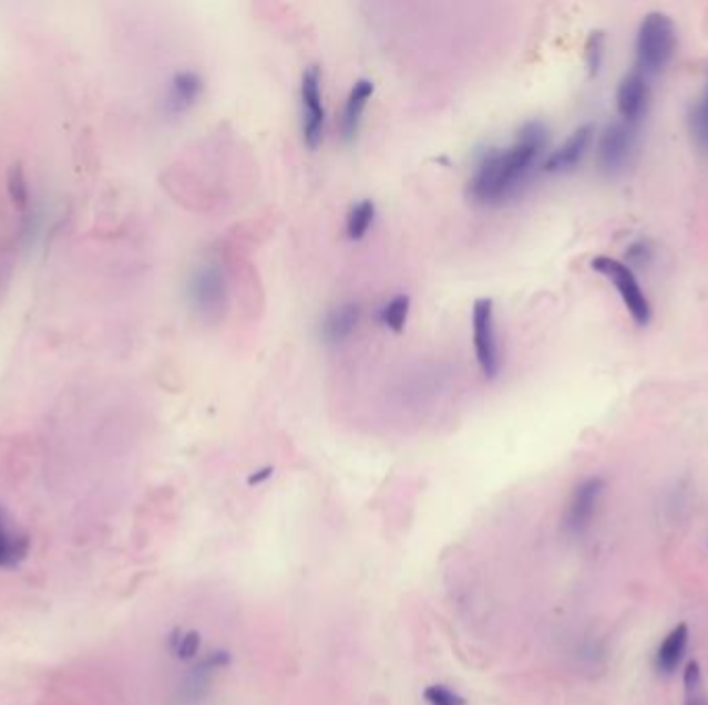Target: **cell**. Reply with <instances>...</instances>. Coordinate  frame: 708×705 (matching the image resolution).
I'll return each mask as SVG.
<instances>
[{
  "instance_id": "3",
  "label": "cell",
  "mask_w": 708,
  "mask_h": 705,
  "mask_svg": "<svg viewBox=\"0 0 708 705\" xmlns=\"http://www.w3.org/2000/svg\"><path fill=\"white\" fill-rule=\"evenodd\" d=\"M591 267L614 283V288L617 290L619 298H622L624 307L628 309L629 317L634 319V323L640 325V328H646L650 323V319H653V307H650V302L646 298L645 290L640 288V282H638L634 269L628 263L614 259V257H607V255L595 257L591 261Z\"/></svg>"
},
{
  "instance_id": "23",
  "label": "cell",
  "mask_w": 708,
  "mask_h": 705,
  "mask_svg": "<svg viewBox=\"0 0 708 705\" xmlns=\"http://www.w3.org/2000/svg\"><path fill=\"white\" fill-rule=\"evenodd\" d=\"M427 705H469V699L448 685H431L423 691Z\"/></svg>"
},
{
  "instance_id": "10",
  "label": "cell",
  "mask_w": 708,
  "mask_h": 705,
  "mask_svg": "<svg viewBox=\"0 0 708 705\" xmlns=\"http://www.w3.org/2000/svg\"><path fill=\"white\" fill-rule=\"evenodd\" d=\"M593 139H595V126L591 125V123L574 128L566 142L562 143L560 147H555L550 156L541 162L543 173H572L574 168H578V164L588 154Z\"/></svg>"
},
{
  "instance_id": "24",
  "label": "cell",
  "mask_w": 708,
  "mask_h": 705,
  "mask_svg": "<svg viewBox=\"0 0 708 705\" xmlns=\"http://www.w3.org/2000/svg\"><path fill=\"white\" fill-rule=\"evenodd\" d=\"M684 687H686V693L702 690V673H700L698 662H688V666L684 671Z\"/></svg>"
},
{
  "instance_id": "19",
  "label": "cell",
  "mask_w": 708,
  "mask_h": 705,
  "mask_svg": "<svg viewBox=\"0 0 708 705\" xmlns=\"http://www.w3.org/2000/svg\"><path fill=\"white\" fill-rule=\"evenodd\" d=\"M376 220V204L371 199H362L352 205L348 211L347 235L350 240H361L369 232L371 224Z\"/></svg>"
},
{
  "instance_id": "1",
  "label": "cell",
  "mask_w": 708,
  "mask_h": 705,
  "mask_svg": "<svg viewBox=\"0 0 708 705\" xmlns=\"http://www.w3.org/2000/svg\"><path fill=\"white\" fill-rule=\"evenodd\" d=\"M547 143V126L541 121H529L520 126L507 147L483 149L466 188L472 204L495 207L516 197L545 156Z\"/></svg>"
},
{
  "instance_id": "9",
  "label": "cell",
  "mask_w": 708,
  "mask_h": 705,
  "mask_svg": "<svg viewBox=\"0 0 708 705\" xmlns=\"http://www.w3.org/2000/svg\"><path fill=\"white\" fill-rule=\"evenodd\" d=\"M636 131L638 126L628 125L624 121L612 123L603 131L597 145L598 168L603 173L614 176L628 166L636 149Z\"/></svg>"
},
{
  "instance_id": "6",
  "label": "cell",
  "mask_w": 708,
  "mask_h": 705,
  "mask_svg": "<svg viewBox=\"0 0 708 705\" xmlns=\"http://www.w3.org/2000/svg\"><path fill=\"white\" fill-rule=\"evenodd\" d=\"M230 662H233L230 654H226L222 650L207 652V656L191 662L189 668L183 674L178 690H176L178 702L183 705H197L199 702H204L214 681H216V676L226 666H230Z\"/></svg>"
},
{
  "instance_id": "13",
  "label": "cell",
  "mask_w": 708,
  "mask_h": 705,
  "mask_svg": "<svg viewBox=\"0 0 708 705\" xmlns=\"http://www.w3.org/2000/svg\"><path fill=\"white\" fill-rule=\"evenodd\" d=\"M361 323V307L357 302H342L330 309L319 321V338L328 345L347 342Z\"/></svg>"
},
{
  "instance_id": "11",
  "label": "cell",
  "mask_w": 708,
  "mask_h": 705,
  "mask_svg": "<svg viewBox=\"0 0 708 705\" xmlns=\"http://www.w3.org/2000/svg\"><path fill=\"white\" fill-rule=\"evenodd\" d=\"M648 102H650V79L646 77L645 73L632 69L628 75H624V79L619 81V87L615 94V104L622 121L628 125L638 126L648 111Z\"/></svg>"
},
{
  "instance_id": "4",
  "label": "cell",
  "mask_w": 708,
  "mask_h": 705,
  "mask_svg": "<svg viewBox=\"0 0 708 705\" xmlns=\"http://www.w3.org/2000/svg\"><path fill=\"white\" fill-rule=\"evenodd\" d=\"M226 278L218 263L205 261L191 271L187 282V300L191 311L204 321L220 319L226 309Z\"/></svg>"
},
{
  "instance_id": "14",
  "label": "cell",
  "mask_w": 708,
  "mask_h": 705,
  "mask_svg": "<svg viewBox=\"0 0 708 705\" xmlns=\"http://www.w3.org/2000/svg\"><path fill=\"white\" fill-rule=\"evenodd\" d=\"M373 92H376V85L371 79H359L350 87L345 112H342V121H340V131H342L345 142H355L359 126H361L362 112L367 108Z\"/></svg>"
},
{
  "instance_id": "21",
  "label": "cell",
  "mask_w": 708,
  "mask_h": 705,
  "mask_svg": "<svg viewBox=\"0 0 708 705\" xmlns=\"http://www.w3.org/2000/svg\"><path fill=\"white\" fill-rule=\"evenodd\" d=\"M7 188H9V197H11L13 205L23 211L30 204V187H28V178H25L21 164L11 166L9 178H7Z\"/></svg>"
},
{
  "instance_id": "7",
  "label": "cell",
  "mask_w": 708,
  "mask_h": 705,
  "mask_svg": "<svg viewBox=\"0 0 708 705\" xmlns=\"http://www.w3.org/2000/svg\"><path fill=\"white\" fill-rule=\"evenodd\" d=\"M300 106H302V142L309 149H317L324 139L326 111L321 95V73L311 64L300 79Z\"/></svg>"
},
{
  "instance_id": "18",
  "label": "cell",
  "mask_w": 708,
  "mask_h": 705,
  "mask_svg": "<svg viewBox=\"0 0 708 705\" xmlns=\"http://www.w3.org/2000/svg\"><path fill=\"white\" fill-rule=\"evenodd\" d=\"M688 126H690L694 143L708 154V73L705 87L688 114Z\"/></svg>"
},
{
  "instance_id": "12",
  "label": "cell",
  "mask_w": 708,
  "mask_h": 705,
  "mask_svg": "<svg viewBox=\"0 0 708 705\" xmlns=\"http://www.w3.org/2000/svg\"><path fill=\"white\" fill-rule=\"evenodd\" d=\"M204 94V79L195 71L174 73L164 95V111L171 116H181L189 112Z\"/></svg>"
},
{
  "instance_id": "8",
  "label": "cell",
  "mask_w": 708,
  "mask_h": 705,
  "mask_svg": "<svg viewBox=\"0 0 708 705\" xmlns=\"http://www.w3.org/2000/svg\"><path fill=\"white\" fill-rule=\"evenodd\" d=\"M603 490H605V483L598 476L584 478L583 483L576 485V488L572 490L564 518H562V526H564V532L567 536L576 538V536H583L591 528L593 519L597 516Z\"/></svg>"
},
{
  "instance_id": "20",
  "label": "cell",
  "mask_w": 708,
  "mask_h": 705,
  "mask_svg": "<svg viewBox=\"0 0 708 705\" xmlns=\"http://www.w3.org/2000/svg\"><path fill=\"white\" fill-rule=\"evenodd\" d=\"M410 313V297L407 294H398L393 297L390 302H386L379 311V323L388 330H392L393 333H400L407 325V319Z\"/></svg>"
},
{
  "instance_id": "17",
  "label": "cell",
  "mask_w": 708,
  "mask_h": 705,
  "mask_svg": "<svg viewBox=\"0 0 708 705\" xmlns=\"http://www.w3.org/2000/svg\"><path fill=\"white\" fill-rule=\"evenodd\" d=\"M202 633L199 631H193V629H176L173 635L168 637V652L173 654L174 659L181 660V662H195L199 659V652H202Z\"/></svg>"
},
{
  "instance_id": "16",
  "label": "cell",
  "mask_w": 708,
  "mask_h": 705,
  "mask_svg": "<svg viewBox=\"0 0 708 705\" xmlns=\"http://www.w3.org/2000/svg\"><path fill=\"white\" fill-rule=\"evenodd\" d=\"M688 642H690V631L686 623H679L677 628L671 629L657 650V659H655L657 671L667 676L676 673L681 660L686 656Z\"/></svg>"
},
{
  "instance_id": "5",
  "label": "cell",
  "mask_w": 708,
  "mask_h": 705,
  "mask_svg": "<svg viewBox=\"0 0 708 705\" xmlns=\"http://www.w3.org/2000/svg\"><path fill=\"white\" fill-rule=\"evenodd\" d=\"M472 342L481 373L488 381H495L502 371V352L495 331L493 302L489 298H479L472 307Z\"/></svg>"
},
{
  "instance_id": "15",
  "label": "cell",
  "mask_w": 708,
  "mask_h": 705,
  "mask_svg": "<svg viewBox=\"0 0 708 705\" xmlns=\"http://www.w3.org/2000/svg\"><path fill=\"white\" fill-rule=\"evenodd\" d=\"M30 552V540L23 532H19L16 526L4 516L0 509V569H16L23 563Z\"/></svg>"
},
{
  "instance_id": "25",
  "label": "cell",
  "mask_w": 708,
  "mask_h": 705,
  "mask_svg": "<svg viewBox=\"0 0 708 705\" xmlns=\"http://www.w3.org/2000/svg\"><path fill=\"white\" fill-rule=\"evenodd\" d=\"M628 259L629 263H634V266H645L650 261V249H648V245L646 242H634L632 247L628 249Z\"/></svg>"
},
{
  "instance_id": "2",
  "label": "cell",
  "mask_w": 708,
  "mask_h": 705,
  "mask_svg": "<svg viewBox=\"0 0 708 705\" xmlns=\"http://www.w3.org/2000/svg\"><path fill=\"white\" fill-rule=\"evenodd\" d=\"M636 71L650 79L671 63L677 48L676 23L661 11L646 13L636 33Z\"/></svg>"
},
{
  "instance_id": "26",
  "label": "cell",
  "mask_w": 708,
  "mask_h": 705,
  "mask_svg": "<svg viewBox=\"0 0 708 705\" xmlns=\"http://www.w3.org/2000/svg\"><path fill=\"white\" fill-rule=\"evenodd\" d=\"M271 474H274V468H269L268 466V468H264V470L255 471V474H252L247 483H249V486L264 485L266 480H269V478H271Z\"/></svg>"
},
{
  "instance_id": "22",
  "label": "cell",
  "mask_w": 708,
  "mask_h": 705,
  "mask_svg": "<svg viewBox=\"0 0 708 705\" xmlns=\"http://www.w3.org/2000/svg\"><path fill=\"white\" fill-rule=\"evenodd\" d=\"M584 59H586L588 75L597 77L598 73H601L603 61H605V32L597 30V32L588 35L586 48H584Z\"/></svg>"
},
{
  "instance_id": "27",
  "label": "cell",
  "mask_w": 708,
  "mask_h": 705,
  "mask_svg": "<svg viewBox=\"0 0 708 705\" xmlns=\"http://www.w3.org/2000/svg\"><path fill=\"white\" fill-rule=\"evenodd\" d=\"M686 705H708V699L702 690L692 691V693H686Z\"/></svg>"
}]
</instances>
